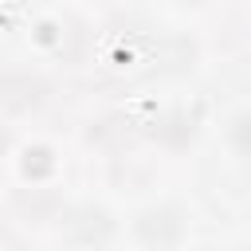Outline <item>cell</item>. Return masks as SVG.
Listing matches in <instances>:
<instances>
[{
  "label": "cell",
  "instance_id": "obj_5",
  "mask_svg": "<svg viewBox=\"0 0 251 251\" xmlns=\"http://www.w3.org/2000/svg\"><path fill=\"white\" fill-rule=\"evenodd\" d=\"M184 4H204V0H184Z\"/></svg>",
  "mask_w": 251,
  "mask_h": 251
},
{
  "label": "cell",
  "instance_id": "obj_4",
  "mask_svg": "<svg viewBox=\"0 0 251 251\" xmlns=\"http://www.w3.org/2000/svg\"><path fill=\"white\" fill-rule=\"evenodd\" d=\"M227 141H231L235 153L251 157V110H239V114L231 118V126H227Z\"/></svg>",
  "mask_w": 251,
  "mask_h": 251
},
{
  "label": "cell",
  "instance_id": "obj_1",
  "mask_svg": "<svg viewBox=\"0 0 251 251\" xmlns=\"http://www.w3.org/2000/svg\"><path fill=\"white\" fill-rule=\"evenodd\" d=\"M133 231H137V239L149 243V247H176V243H184V235H188V220H184L180 208L161 204V208L141 212L137 224H133Z\"/></svg>",
  "mask_w": 251,
  "mask_h": 251
},
{
  "label": "cell",
  "instance_id": "obj_2",
  "mask_svg": "<svg viewBox=\"0 0 251 251\" xmlns=\"http://www.w3.org/2000/svg\"><path fill=\"white\" fill-rule=\"evenodd\" d=\"M51 86L39 78V75H27V71H8L0 75V106L16 110V114H27V110H39L47 102Z\"/></svg>",
  "mask_w": 251,
  "mask_h": 251
},
{
  "label": "cell",
  "instance_id": "obj_3",
  "mask_svg": "<svg viewBox=\"0 0 251 251\" xmlns=\"http://www.w3.org/2000/svg\"><path fill=\"white\" fill-rule=\"evenodd\" d=\"M59 235L67 243H106L114 235V220L102 208H78L59 224Z\"/></svg>",
  "mask_w": 251,
  "mask_h": 251
}]
</instances>
